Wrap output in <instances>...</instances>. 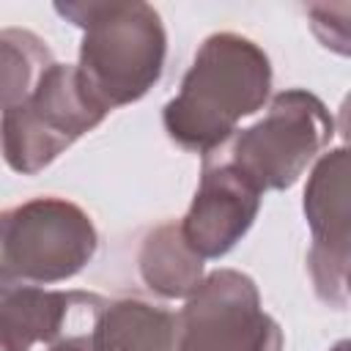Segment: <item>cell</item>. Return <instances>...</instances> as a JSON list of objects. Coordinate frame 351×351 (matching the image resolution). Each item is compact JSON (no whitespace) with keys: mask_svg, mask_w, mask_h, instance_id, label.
Returning <instances> with one entry per match:
<instances>
[{"mask_svg":"<svg viewBox=\"0 0 351 351\" xmlns=\"http://www.w3.org/2000/svg\"><path fill=\"white\" fill-rule=\"evenodd\" d=\"M332 134L335 121L324 101L302 88H291L271 99L258 123L236 129L208 154L233 165L263 195L293 186Z\"/></svg>","mask_w":351,"mask_h":351,"instance_id":"obj_4","label":"cell"},{"mask_svg":"<svg viewBox=\"0 0 351 351\" xmlns=\"http://www.w3.org/2000/svg\"><path fill=\"white\" fill-rule=\"evenodd\" d=\"M90 217L66 197H33L0 211V293L63 282L96 252Z\"/></svg>","mask_w":351,"mask_h":351,"instance_id":"obj_3","label":"cell"},{"mask_svg":"<svg viewBox=\"0 0 351 351\" xmlns=\"http://www.w3.org/2000/svg\"><path fill=\"white\" fill-rule=\"evenodd\" d=\"M49 351H101V346L96 343L93 332H80V335H66L60 340H55V346Z\"/></svg>","mask_w":351,"mask_h":351,"instance_id":"obj_13","label":"cell"},{"mask_svg":"<svg viewBox=\"0 0 351 351\" xmlns=\"http://www.w3.org/2000/svg\"><path fill=\"white\" fill-rule=\"evenodd\" d=\"M173 351H282V329L263 313L252 277L217 269L176 315Z\"/></svg>","mask_w":351,"mask_h":351,"instance_id":"obj_6","label":"cell"},{"mask_svg":"<svg viewBox=\"0 0 351 351\" xmlns=\"http://www.w3.org/2000/svg\"><path fill=\"white\" fill-rule=\"evenodd\" d=\"M137 261L145 285L165 299H186L203 280V258L184 241L178 222L154 228L145 236Z\"/></svg>","mask_w":351,"mask_h":351,"instance_id":"obj_11","label":"cell"},{"mask_svg":"<svg viewBox=\"0 0 351 351\" xmlns=\"http://www.w3.org/2000/svg\"><path fill=\"white\" fill-rule=\"evenodd\" d=\"M261 208V192L228 162L206 154L200 186L186 217L178 222L184 241L195 255L222 258L250 230Z\"/></svg>","mask_w":351,"mask_h":351,"instance_id":"obj_8","label":"cell"},{"mask_svg":"<svg viewBox=\"0 0 351 351\" xmlns=\"http://www.w3.org/2000/svg\"><path fill=\"white\" fill-rule=\"evenodd\" d=\"M90 332L101 351H173L176 315L143 299H118L99 310Z\"/></svg>","mask_w":351,"mask_h":351,"instance_id":"obj_10","label":"cell"},{"mask_svg":"<svg viewBox=\"0 0 351 351\" xmlns=\"http://www.w3.org/2000/svg\"><path fill=\"white\" fill-rule=\"evenodd\" d=\"M269 88L266 52L247 36L214 33L200 44L181 90L165 104V129L173 143L203 156L225 143L241 118L263 107Z\"/></svg>","mask_w":351,"mask_h":351,"instance_id":"obj_1","label":"cell"},{"mask_svg":"<svg viewBox=\"0 0 351 351\" xmlns=\"http://www.w3.org/2000/svg\"><path fill=\"white\" fill-rule=\"evenodd\" d=\"M88 291L19 288L0 293V351H30L36 343H55L74 307L99 302Z\"/></svg>","mask_w":351,"mask_h":351,"instance_id":"obj_9","label":"cell"},{"mask_svg":"<svg viewBox=\"0 0 351 351\" xmlns=\"http://www.w3.org/2000/svg\"><path fill=\"white\" fill-rule=\"evenodd\" d=\"M107 112L82 90L77 66L52 63L33 93L3 112L0 151L11 170L33 176L55 162Z\"/></svg>","mask_w":351,"mask_h":351,"instance_id":"obj_5","label":"cell"},{"mask_svg":"<svg viewBox=\"0 0 351 351\" xmlns=\"http://www.w3.org/2000/svg\"><path fill=\"white\" fill-rule=\"evenodd\" d=\"M55 11L82 27L77 77L104 110L132 104L162 77L167 33L148 3H55Z\"/></svg>","mask_w":351,"mask_h":351,"instance_id":"obj_2","label":"cell"},{"mask_svg":"<svg viewBox=\"0 0 351 351\" xmlns=\"http://www.w3.org/2000/svg\"><path fill=\"white\" fill-rule=\"evenodd\" d=\"M52 63L47 41L36 33L22 27L0 30V110L25 101Z\"/></svg>","mask_w":351,"mask_h":351,"instance_id":"obj_12","label":"cell"},{"mask_svg":"<svg viewBox=\"0 0 351 351\" xmlns=\"http://www.w3.org/2000/svg\"><path fill=\"white\" fill-rule=\"evenodd\" d=\"M304 214L313 230L307 255L318 299L348 304V151L335 148L318 159L304 189Z\"/></svg>","mask_w":351,"mask_h":351,"instance_id":"obj_7","label":"cell"}]
</instances>
